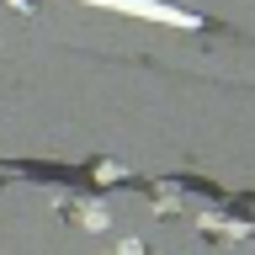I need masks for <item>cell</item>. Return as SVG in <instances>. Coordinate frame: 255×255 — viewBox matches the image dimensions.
<instances>
[{
  "mask_svg": "<svg viewBox=\"0 0 255 255\" xmlns=\"http://www.w3.org/2000/svg\"><path fill=\"white\" fill-rule=\"evenodd\" d=\"M80 5H101V11L143 16V21H159V27H181V32H197V27H202V16L181 11V5H165V0H80Z\"/></svg>",
  "mask_w": 255,
  "mask_h": 255,
  "instance_id": "1",
  "label": "cell"
}]
</instances>
